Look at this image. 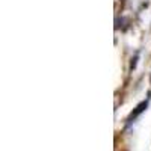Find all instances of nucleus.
<instances>
[{
    "instance_id": "nucleus-1",
    "label": "nucleus",
    "mask_w": 151,
    "mask_h": 151,
    "mask_svg": "<svg viewBox=\"0 0 151 151\" xmlns=\"http://www.w3.org/2000/svg\"><path fill=\"white\" fill-rule=\"evenodd\" d=\"M144 107H147V101H145V103H142V104H139V106L136 107V112H134V113H132V115H130L129 121H132V119H133V118H134L136 115H139V113H141V112L144 110Z\"/></svg>"
}]
</instances>
